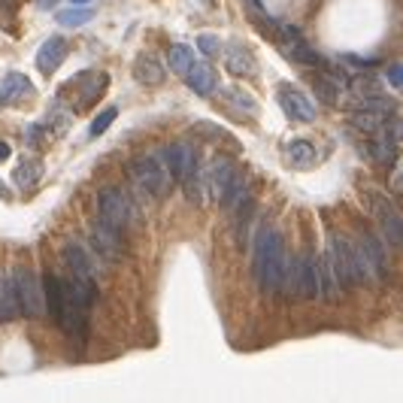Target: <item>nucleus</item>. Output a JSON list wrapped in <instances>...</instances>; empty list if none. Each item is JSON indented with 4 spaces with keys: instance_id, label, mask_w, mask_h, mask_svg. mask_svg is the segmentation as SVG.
<instances>
[{
    "instance_id": "1",
    "label": "nucleus",
    "mask_w": 403,
    "mask_h": 403,
    "mask_svg": "<svg viewBox=\"0 0 403 403\" xmlns=\"http://www.w3.org/2000/svg\"><path fill=\"white\" fill-rule=\"evenodd\" d=\"M285 270V240L273 224H261L255 231V249H252V273L264 294H273L282 285Z\"/></svg>"
},
{
    "instance_id": "2",
    "label": "nucleus",
    "mask_w": 403,
    "mask_h": 403,
    "mask_svg": "<svg viewBox=\"0 0 403 403\" xmlns=\"http://www.w3.org/2000/svg\"><path fill=\"white\" fill-rule=\"evenodd\" d=\"M327 264H331L334 282L343 288V292H352L358 282L370 279L361 249L352 240H346L343 234H331V240H327Z\"/></svg>"
},
{
    "instance_id": "3",
    "label": "nucleus",
    "mask_w": 403,
    "mask_h": 403,
    "mask_svg": "<svg viewBox=\"0 0 403 403\" xmlns=\"http://www.w3.org/2000/svg\"><path fill=\"white\" fill-rule=\"evenodd\" d=\"M282 282L288 285L292 297H322L319 292V267H316V255L312 252H300L294 261H285L282 270Z\"/></svg>"
},
{
    "instance_id": "4",
    "label": "nucleus",
    "mask_w": 403,
    "mask_h": 403,
    "mask_svg": "<svg viewBox=\"0 0 403 403\" xmlns=\"http://www.w3.org/2000/svg\"><path fill=\"white\" fill-rule=\"evenodd\" d=\"M131 176H134V185L146 191L149 197H167L170 188H173V179L164 161L158 155H143V158H134L131 161Z\"/></svg>"
},
{
    "instance_id": "5",
    "label": "nucleus",
    "mask_w": 403,
    "mask_h": 403,
    "mask_svg": "<svg viewBox=\"0 0 403 403\" xmlns=\"http://www.w3.org/2000/svg\"><path fill=\"white\" fill-rule=\"evenodd\" d=\"M364 200H367V209L373 212V219L379 222V231L382 237L392 246L403 243V219H400V209L392 204V197L379 188H364Z\"/></svg>"
},
{
    "instance_id": "6",
    "label": "nucleus",
    "mask_w": 403,
    "mask_h": 403,
    "mask_svg": "<svg viewBox=\"0 0 403 403\" xmlns=\"http://www.w3.org/2000/svg\"><path fill=\"white\" fill-rule=\"evenodd\" d=\"M12 292H16V304L19 312L28 319H40L46 316V294H43V282L28 270V267H16L12 270Z\"/></svg>"
},
{
    "instance_id": "7",
    "label": "nucleus",
    "mask_w": 403,
    "mask_h": 403,
    "mask_svg": "<svg viewBox=\"0 0 403 403\" xmlns=\"http://www.w3.org/2000/svg\"><path fill=\"white\" fill-rule=\"evenodd\" d=\"M97 222L106 224V228L124 234L131 224V204L124 197L121 188H104L97 194Z\"/></svg>"
},
{
    "instance_id": "8",
    "label": "nucleus",
    "mask_w": 403,
    "mask_h": 403,
    "mask_svg": "<svg viewBox=\"0 0 403 403\" xmlns=\"http://www.w3.org/2000/svg\"><path fill=\"white\" fill-rule=\"evenodd\" d=\"M273 34H276V40H279V49H282L285 58L297 61V64H309V67H322V70H324L327 61L304 40V36H300V31L279 24V28H273Z\"/></svg>"
},
{
    "instance_id": "9",
    "label": "nucleus",
    "mask_w": 403,
    "mask_h": 403,
    "mask_svg": "<svg viewBox=\"0 0 403 403\" xmlns=\"http://www.w3.org/2000/svg\"><path fill=\"white\" fill-rule=\"evenodd\" d=\"M164 167H167L173 182H185L188 176L197 170V152L191 143H173L164 152Z\"/></svg>"
},
{
    "instance_id": "10",
    "label": "nucleus",
    "mask_w": 403,
    "mask_h": 403,
    "mask_svg": "<svg viewBox=\"0 0 403 403\" xmlns=\"http://www.w3.org/2000/svg\"><path fill=\"white\" fill-rule=\"evenodd\" d=\"M240 179L237 176V167H234V161L231 158H222V155H216L212 158V164H209V170H207V191L212 194L222 204L224 197H228V191H231V185Z\"/></svg>"
},
{
    "instance_id": "11",
    "label": "nucleus",
    "mask_w": 403,
    "mask_h": 403,
    "mask_svg": "<svg viewBox=\"0 0 403 403\" xmlns=\"http://www.w3.org/2000/svg\"><path fill=\"white\" fill-rule=\"evenodd\" d=\"M358 249L364 255V264H367V273L373 279H385L388 276V255H385V240L376 237L373 231H361Z\"/></svg>"
},
{
    "instance_id": "12",
    "label": "nucleus",
    "mask_w": 403,
    "mask_h": 403,
    "mask_svg": "<svg viewBox=\"0 0 403 403\" xmlns=\"http://www.w3.org/2000/svg\"><path fill=\"white\" fill-rule=\"evenodd\" d=\"M276 100H279V106H282V112L288 119H294V121H312L316 119V106H312V100L294 85H279L276 88Z\"/></svg>"
},
{
    "instance_id": "13",
    "label": "nucleus",
    "mask_w": 403,
    "mask_h": 403,
    "mask_svg": "<svg viewBox=\"0 0 403 403\" xmlns=\"http://www.w3.org/2000/svg\"><path fill=\"white\" fill-rule=\"evenodd\" d=\"M64 91H76L79 94L76 106L85 109V106H91L94 100H100V94L106 91V76H104V73H94V70H85L73 82L64 85Z\"/></svg>"
},
{
    "instance_id": "14",
    "label": "nucleus",
    "mask_w": 403,
    "mask_h": 403,
    "mask_svg": "<svg viewBox=\"0 0 403 403\" xmlns=\"http://www.w3.org/2000/svg\"><path fill=\"white\" fill-rule=\"evenodd\" d=\"M34 82L24 73H6L0 82V106H21L34 97Z\"/></svg>"
},
{
    "instance_id": "15",
    "label": "nucleus",
    "mask_w": 403,
    "mask_h": 403,
    "mask_svg": "<svg viewBox=\"0 0 403 403\" xmlns=\"http://www.w3.org/2000/svg\"><path fill=\"white\" fill-rule=\"evenodd\" d=\"M61 255H64V264L70 267V276H76V279H91L97 282V267H94V258L91 252L79 243H67L61 249Z\"/></svg>"
},
{
    "instance_id": "16",
    "label": "nucleus",
    "mask_w": 403,
    "mask_h": 403,
    "mask_svg": "<svg viewBox=\"0 0 403 403\" xmlns=\"http://www.w3.org/2000/svg\"><path fill=\"white\" fill-rule=\"evenodd\" d=\"M91 246L94 252L104 261H119L121 258V252H124V243H121V234L119 231H112L106 228V224H91Z\"/></svg>"
},
{
    "instance_id": "17",
    "label": "nucleus",
    "mask_w": 403,
    "mask_h": 403,
    "mask_svg": "<svg viewBox=\"0 0 403 403\" xmlns=\"http://www.w3.org/2000/svg\"><path fill=\"white\" fill-rule=\"evenodd\" d=\"M67 58V40L64 36H49V40L40 46V52H36V70L43 73V76H52V73L64 64Z\"/></svg>"
},
{
    "instance_id": "18",
    "label": "nucleus",
    "mask_w": 403,
    "mask_h": 403,
    "mask_svg": "<svg viewBox=\"0 0 403 403\" xmlns=\"http://www.w3.org/2000/svg\"><path fill=\"white\" fill-rule=\"evenodd\" d=\"M43 294H46V312H49V319L58 324L61 312H64V307H67V285H64V279H61L58 273H46Z\"/></svg>"
},
{
    "instance_id": "19",
    "label": "nucleus",
    "mask_w": 403,
    "mask_h": 403,
    "mask_svg": "<svg viewBox=\"0 0 403 403\" xmlns=\"http://www.w3.org/2000/svg\"><path fill=\"white\" fill-rule=\"evenodd\" d=\"M224 67H228L234 76H255L258 61L249 52L246 43H231L228 49H224Z\"/></svg>"
},
{
    "instance_id": "20",
    "label": "nucleus",
    "mask_w": 403,
    "mask_h": 403,
    "mask_svg": "<svg viewBox=\"0 0 403 403\" xmlns=\"http://www.w3.org/2000/svg\"><path fill=\"white\" fill-rule=\"evenodd\" d=\"M134 79L140 85H161L164 79H167V70H164V64L155 58V55H136L134 61Z\"/></svg>"
},
{
    "instance_id": "21",
    "label": "nucleus",
    "mask_w": 403,
    "mask_h": 403,
    "mask_svg": "<svg viewBox=\"0 0 403 403\" xmlns=\"http://www.w3.org/2000/svg\"><path fill=\"white\" fill-rule=\"evenodd\" d=\"M285 158H288V164H292L294 170H309L312 164L319 161V152H316V146H312L309 140H292L285 146Z\"/></svg>"
},
{
    "instance_id": "22",
    "label": "nucleus",
    "mask_w": 403,
    "mask_h": 403,
    "mask_svg": "<svg viewBox=\"0 0 403 403\" xmlns=\"http://www.w3.org/2000/svg\"><path fill=\"white\" fill-rule=\"evenodd\" d=\"M185 82L191 85L197 94H212V91H216V70H212L209 64L194 61V64L188 67V73H185Z\"/></svg>"
},
{
    "instance_id": "23",
    "label": "nucleus",
    "mask_w": 403,
    "mask_h": 403,
    "mask_svg": "<svg viewBox=\"0 0 403 403\" xmlns=\"http://www.w3.org/2000/svg\"><path fill=\"white\" fill-rule=\"evenodd\" d=\"M36 179H40V161L31 158V155L19 158L16 170H12V182H16V185L21 188V191H28V188L36 185Z\"/></svg>"
},
{
    "instance_id": "24",
    "label": "nucleus",
    "mask_w": 403,
    "mask_h": 403,
    "mask_svg": "<svg viewBox=\"0 0 403 403\" xmlns=\"http://www.w3.org/2000/svg\"><path fill=\"white\" fill-rule=\"evenodd\" d=\"M19 316V304H16V292H12V279L0 270V324H6Z\"/></svg>"
},
{
    "instance_id": "25",
    "label": "nucleus",
    "mask_w": 403,
    "mask_h": 403,
    "mask_svg": "<svg viewBox=\"0 0 403 403\" xmlns=\"http://www.w3.org/2000/svg\"><path fill=\"white\" fill-rule=\"evenodd\" d=\"M312 88H316L319 100H324L327 106H337V104H339V94H343V82L334 79L331 73H324V76H316V79H312Z\"/></svg>"
},
{
    "instance_id": "26",
    "label": "nucleus",
    "mask_w": 403,
    "mask_h": 403,
    "mask_svg": "<svg viewBox=\"0 0 403 403\" xmlns=\"http://www.w3.org/2000/svg\"><path fill=\"white\" fill-rule=\"evenodd\" d=\"M43 124H49V128L61 136L73 124V112L64 104H52V106H49V112H46V121Z\"/></svg>"
},
{
    "instance_id": "27",
    "label": "nucleus",
    "mask_w": 403,
    "mask_h": 403,
    "mask_svg": "<svg viewBox=\"0 0 403 403\" xmlns=\"http://www.w3.org/2000/svg\"><path fill=\"white\" fill-rule=\"evenodd\" d=\"M167 61H170V67L179 73V76H185L188 73V67L197 61V55H194V46H173L170 49V55H167Z\"/></svg>"
},
{
    "instance_id": "28",
    "label": "nucleus",
    "mask_w": 403,
    "mask_h": 403,
    "mask_svg": "<svg viewBox=\"0 0 403 403\" xmlns=\"http://www.w3.org/2000/svg\"><path fill=\"white\" fill-rule=\"evenodd\" d=\"M119 119V106H106L104 112H97L94 121H91V128H88V134L91 136H100V134H106L109 131V124Z\"/></svg>"
},
{
    "instance_id": "29",
    "label": "nucleus",
    "mask_w": 403,
    "mask_h": 403,
    "mask_svg": "<svg viewBox=\"0 0 403 403\" xmlns=\"http://www.w3.org/2000/svg\"><path fill=\"white\" fill-rule=\"evenodd\" d=\"M55 19H58V24H64V28H82V24L91 19V12L88 9H61V12H55Z\"/></svg>"
},
{
    "instance_id": "30",
    "label": "nucleus",
    "mask_w": 403,
    "mask_h": 403,
    "mask_svg": "<svg viewBox=\"0 0 403 403\" xmlns=\"http://www.w3.org/2000/svg\"><path fill=\"white\" fill-rule=\"evenodd\" d=\"M197 49L204 58H219L222 55V40L216 34H200L197 36Z\"/></svg>"
},
{
    "instance_id": "31",
    "label": "nucleus",
    "mask_w": 403,
    "mask_h": 403,
    "mask_svg": "<svg viewBox=\"0 0 403 403\" xmlns=\"http://www.w3.org/2000/svg\"><path fill=\"white\" fill-rule=\"evenodd\" d=\"M224 97H228V104L237 106V109H243V112H255V100H252L246 91H240V88H228L224 91Z\"/></svg>"
},
{
    "instance_id": "32",
    "label": "nucleus",
    "mask_w": 403,
    "mask_h": 403,
    "mask_svg": "<svg viewBox=\"0 0 403 403\" xmlns=\"http://www.w3.org/2000/svg\"><path fill=\"white\" fill-rule=\"evenodd\" d=\"M28 143L31 146H46V124H31L28 128Z\"/></svg>"
},
{
    "instance_id": "33",
    "label": "nucleus",
    "mask_w": 403,
    "mask_h": 403,
    "mask_svg": "<svg viewBox=\"0 0 403 403\" xmlns=\"http://www.w3.org/2000/svg\"><path fill=\"white\" fill-rule=\"evenodd\" d=\"M400 70H403L400 64H392V67H388V70H385V79H388V85H392V88H394V91H397V88L403 85V73H400Z\"/></svg>"
},
{
    "instance_id": "34",
    "label": "nucleus",
    "mask_w": 403,
    "mask_h": 403,
    "mask_svg": "<svg viewBox=\"0 0 403 403\" xmlns=\"http://www.w3.org/2000/svg\"><path fill=\"white\" fill-rule=\"evenodd\" d=\"M16 4L19 0H0V21L4 24H9L12 16H16Z\"/></svg>"
},
{
    "instance_id": "35",
    "label": "nucleus",
    "mask_w": 403,
    "mask_h": 403,
    "mask_svg": "<svg viewBox=\"0 0 403 403\" xmlns=\"http://www.w3.org/2000/svg\"><path fill=\"white\" fill-rule=\"evenodd\" d=\"M6 158H9V143L0 140V161H6Z\"/></svg>"
},
{
    "instance_id": "36",
    "label": "nucleus",
    "mask_w": 403,
    "mask_h": 403,
    "mask_svg": "<svg viewBox=\"0 0 403 403\" xmlns=\"http://www.w3.org/2000/svg\"><path fill=\"white\" fill-rule=\"evenodd\" d=\"M0 197H4V200H9V191H6V185H4V179H0Z\"/></svg>"
},
{
    "instance_id": "37",
    "label": "nucleus",
    "mask_w": 403,
    "mask_h": 403,
    "mask_svg": "<svg viewBox=\"0 0 403 403\" xmlns=\"http://www.w3.org/2000/svg\"><path fill=\"white\" fill-rule=\"evenodd\" d=\"M70 4H88V0H70Z\"/></svg>"
}]
</instances>
